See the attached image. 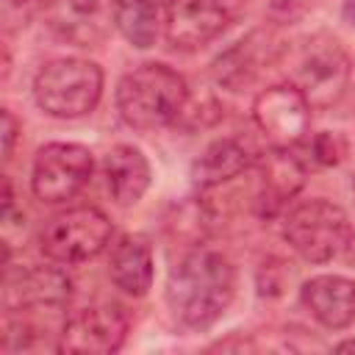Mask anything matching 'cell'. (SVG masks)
Masks as SVG:
<instances>
[{
  "instance_id": "obj_1",
  "label": "cell",
  "mask_w": 355,
  "mask_h": 355,
  "mask_svg": "<svg viewBox=\"0 0 355 355\" xmlns=\"http://www.w3.org/2000/svg\"><path fill=\"white\" fill-rule=\"evenodd\" d=\"M236 294V266L227 255L200 247L183 255L166 283V302L178 322L191 330H205L225 316Z\"/></svg>"
},
{
  "instance_id": "obj_2",
  "label": "cell",
  "mask_w": 355,
  "mask_h": 355,
  "mask_svg": "<svg viewBox=\"0 0 355 355\" xmlns=\"http://www.w3.org/2000/svg\"><path fill=\"white\" fill-rule=\"evenodd\" d=\"M186 103V78L158 61L139 64L116 86V111L136 130H158L178 122Z\"/></svg>"
},
{
  "instance_id": "obj_3",
  "label": "cell",
  "mask_w": 355,
  "mask_h": 355,
  "mask_svg": "<svg viewBox=\"0 0 355 355\" xmlns=\"http://www.w3.org/2000/svg\"><path fill=\"white\" fill-rule=\"evenodd\" d=\"M103 97V69L89 58H55L33 78L36 105L55 119H78L97 108Z\"/></svg>"
},
{
  "instance_id": "obj_4",
  "label": "cell",
  "mask_w": 355,
  "mask_h": 355,
  "mask_svg": "<svg viewBox=\"0 0 355 355\" xmlns=\"http://www.w3.org/2000/svg\"><path fill=\"white\" fill-rule=\"evenodd\" d=\"M288 83H294L311 108L336 105L349 86V55L330 33H313L291 53Z\"/></svg>"
},
{
  "instance_id": "obj_5",
  "label": "cell",
  "mask_w": 355,
  "mask_h": 355,
  "mask_svg": "<svg viewBox=\"0 0 355 355\" xmlns=\"http://www.w3.org/2000/svg\"><path fill=\"white\" fill-rule=\"evenodd\" d=\"M283 239L300 258L311 263H327L352 244V225L341 205L316 197L297 205L286 216Z\"/></svg>"
},
{
  "instance_id": "obj_6",
  "label": "cell",
  "mask_w": 355,
  "mask_h": 355,
  "mask_svg": "<svg viewBox=\"0 0 355 355\" xmlns=\"http://www.w3.org/2000/svg\"><path fill=\"white\" fill-rule=\"evenodd\" d=\"M111 219L94 205H75L53 214L39 230L42 252L55 263H83L97 258L111 241Z\"/></svg>"
},
{
  "instance_id": "obj_7",
  "label": "cell",
  "mask_w": 355,
  "mask_h": 355,
  "mask_svg": "<svg viewBox=\"0 0 355 355\" xmlns=\"http://www.w3.org/2000/svg\"><path fill=\"white\" fill-rule=\"evenodd\" d=\"M94 169L92 150L75 141H53L36 153L31 189L39 202L58 205L80 194Z\"/></svg>"
},
{
  "instance_id": "obj_8",
  "label": "cell",
  "mask_w": 355,
  "mask_h": 355,
  "mask_svg": "<svg viewBox=\"0 0 355 355\" xmlns=\"http://www.w3.org/2000/svg\"><path fill=\"white\" fill-rule=\"evenodd\" d=\"M130 319L116 302H94L64 319L58 330V352L108 355L128 338Z\"/></svg>"
},
{
  "instance_id": "obj_9",
  "label": "cell",
  "mask_w": 355,
  "mask_h": 355,
  "mask_svg": "<svg viewBox=\"0 0 355 355\" xmlns=\"http://www.w3.org/2000/svg\"><path fill=\"white\" fill-rule=\"evenodd\" d=\"M247 0H175L166 17V39L178 50H197L222 36L241 14Z\"/></svg>"
},
{
  "instance_id": "obj_10",
  "label": "cell",
  "mask_w": 355,
  "mask_h": 355,
  "mask_svg": "<svg viewBox=\"0 0 355 355\" xmlns=\"http://www.w3.org/2000/svg\"><path fill=\"white\" fill-rule=\"evenodd\" d=\"M252 119L275 147H294L308 136L311 105L294 83H277L255 97Z\"/></svg>"
},
{
  "instance_id": "obj_11",
  "label": "cell",
  "mask_w": 355,
  "mask_h": 355,
  "mask_svg": "<svg viewBox=\"0 0 355 355\" xmlns=\"http://www.w3.org/2000/svg\"><path fill=\"white\" fill-rule=\"evenodd\" d=\"M44 25L75 47H100L114 25L111 6L100 0H47Z\"/></svg>"
},
{
  "instance_id": "obj_12",
  "label": "cell",
  "mask_w": 355,
  "mask_h": 355,
  "mask_svg": "<svg viewBox=\"0 0 355 355\" xmlns=\"http://www.w3.org/2000/svg\"><path fill=\"white\" fill-rule=\"evenodd\" d=\"M261 166V191H258V214L272 216L277 208H283L305 183L308 164L297 153V147H275L263 155H258Z\"/></svg>"
},
{
  "instance_id": "obj_13",
  "label": "cell",
  "mask_w": 355,
  "mask_h": 355,
  "mask_svg": "<svg viewBox=\"0 0 355 355\" xmlns=\"http://www.w3.org/2000/svg\"><path fill=\"white\" fill-rule=\"evenodd\" d=\"M300 302L327 330H344L355 322V280L341 275H316L302 283Z\"/></svg>"
},
{
  "instance_id": "obj_14",
  "label": "cell",
  "mask_w": 355,
  "mask_h": 355,
  "mask_svg": "<svg viewBox=\"0 0 355 355\" xmlns=\"http://www.w3.org/2000/svg\"><path fill=\"white\" fill-rule=\"evenodd\" d=\"M6 288L11 311H58L69 302L72 280L55 266H33L8 277Z\"/></svg>"
},
{
  "instance_id": "obj_15",
  "label": "cell",
  "mask_w": 355,
  "mask_h": 355,
  "mask_svg": "<svg viewBox=\"0 0 355 355\" xmlns=\"http://www.w3.org/2000/svg\"><path fill=\"white\" fill-rule=\"evenodd\" d=\"M103 178L111 200L122 208H130L150 189V161L139 147L116 144L103 158Z\"/></svg>"
},
{
  "instance_id": "obj_16",
  "label": "cell",
  "mask_w": 355,
  "mask_h": 355,
  "mask_svg": "<svg viewBox=\"0 0 355 355\" xmlns=\"http://www.w3.org/2000/svg\"><path fill=\"white\" fill-rule=\"evenodd\" d=\"M255 164H258V155L244 139L225 136V139L211 141L205 147V153L194 161L191 180L197 189H211V186H219V183L239 178L241 172L252 169Z\"/></svg>"
},
{
  "instance_id": "obj_17",
  "label": "cell",
  "mask_w": 355,
  "mask_h": 355,
  "mask_svg": "<svg viewBox=\"0 0 355 355\" xmlns=\"http://www.w3.org/2000/svg\"><path fill=\"white\" fill-rule=\"evenodd\" d=\"M275 44L269 36H263V31H255L250 33L247 39L236 42L230 50H225L222 55L214 58L211 64V75L219 86H227V89H241L247 86L255 72L269 64L275 58Z\"/></svg>"
},
{
  "instance_id": "obj_18",
  "label": "cell",
  "mask_w": 355,
  "mask_h": 355,
  "mask_svg": "<svg viewBox=\"0 0 355 355\" xmlns=\"http://www.w3.org/2000/svg\"><path fill=\"white\" fill-rule=\"evenodd\" d=\"M108 272L111 280L119 291H125L128 297H144L153 286V250L147 244V239L141 236H125L108 261Z\"/></svg>"
},
{
  "instance_id": "obj_19",
  "label": "cell",
  "mask_w": 355,
  "mask_h": 355,
  "mask_svg": "<svg viewBox=\"0 0 355 355\" xmlns=\"http://www.w3.org/2000/svg\"><path fill=\"white\" fill-rule=\"evenodd\" d=\"M111 14L116 31L133 47H153L161 25V6L150 0H111Z\"/></svg>"
},
{
  "instance_id": "obj_20",
  "label": "cell",
  "mask_w": 355,
  "mask_h": 355,
  "mask_svg": "<svg viewBox=\"0 0 355 355\" xmlns=\"http://www.w3.org/2000/svg\"><path fill=\"white\" fill-rule=\"evenodd\" d=\"M300 144H305V141H300ZM305 150H308V155H311L313 164H319V166H333V164H338V161L344 158L347 144H344V139H341L338 133H319V136H313V139L305 144Z\"/></svg>"
},
{
  "instance_id": "obj_21",
  "label": "cell",
  "mask_w": 355,
  "mask_h": 355,
  "mask_svg": "<svg viewBox=\"0 0 355 355\" xmlns=\"http://www.w3.org/2000/svg\"><path fill=\"white\" fill-rule=\"evenodd\" d=\"M311 6H313V0H272V14L283 22H291V19L302 17Z\"/></svg>"
},
{
  "instance_id": "obj_22",
  "label": "cell",
  "mask_w": 355,
  "mask_h": 355,
  "mask_svg": "<svg viewBox=\"0 0 355 355\" xmlns=\"http://www.w3.org/2000/svg\"><path fill=\"white\" fill-rule=\"evenodd\" d=\"M17 136H19V122L14 119V114L8 108H3V158L6 161H11V155H14Z\"/></svg>"
},
{
  "instance_id": "obj_23",
  "label": "cell",
  "mask_w": 355,
  "mask_h": 355,
  "mask_svg": "<svg viewBox=\"0 0 355 355\" xmlns=\"http://www.w3.org/2000/svg\"><path fill=\"white\" fill-rule=\"evenodd\" d=\"M344 19H347L349 25H355V0H347V3H344Z\"/></svg>"
},
{
  "instance_id": "obj_24",
  "label": "cell",
  "mask_w": 355,
  "mask_h": 355,
  "mask_svg": "<svg viewBox=\"0 0 355 355\" xmlns=\"http://www.w3.org/2000/svg\"><path fill=\"white\" fill-rule=\"evenodd\" d=\"M336 349H338V352H347V349L355 352V341H341V344H336Z\"/></svg>"
},
{
  "instance_id": "obj_25",
  "label": "cell",
  "mask_w": 355,
  "mask_h": 355,
  "mask_svg": "<svg viewBox=\"0 0 355 355\" xmlns=\"http://www.w3.org/2000/svg\"><path fill=\"white\" fill-rule=\"evenodd\" d=\"M150 3H155V6H161V8H164V6H172L175 0H150Z\"/></svg>"
}]
</instances>
